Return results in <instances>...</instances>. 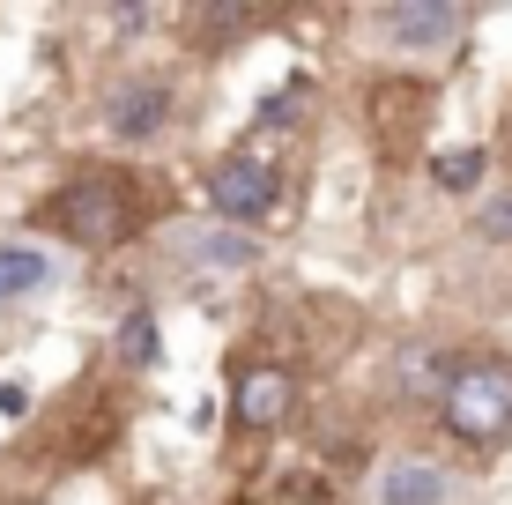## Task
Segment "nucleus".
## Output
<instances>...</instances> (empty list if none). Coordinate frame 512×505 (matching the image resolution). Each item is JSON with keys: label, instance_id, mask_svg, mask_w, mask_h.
Segmentation results:
<instances>
[{"label": "nucleus", "instance_id": "obj_10", "mask_svg": "<svg viewBox=\"0 0 512 505\" xmlns=\"http://www.w3.org/2000/svg\"><path fill=\"white\" fill-rule=\"evenodd\" d=\"M483 171H490L483 149H438V156H431V179L446 186V194H475V186H483Z\"/></svg>", "mask_w": 512, "mask_h": 505}, {"label": "nucleus", "instance_id": "obj_8", "mask_svg": "<svg viewBox=\"0 0 512 505\" xmlns=\"http://www.w3.org/2000/svg\"><path fill=\"white\" fill-rule=\"evenodd\" d=\"M52 283V260L38 246H0V305H23Z\"/></svg>", "mask_w": 512, "mask_h": 505}, {"label": "nucleus", "instance_id": "obj_4", "mask_svg": "<svg viewBox=\"0 0 512 505\" xmlns=\"http://www.w3.org/2000/svg\"><path fill=\"white\" fill-rule=\"evenodd\" d=\"M208 201H216L231 223H260L282 201V179H275L268 156H223V164L208 171Z\"/></svg>", "mask_w": 512, "mask_h": 505}, {"label": "nucleus", "instance_id": "obj_7", "mask_svg": "<svg viewBox=\"0 0 512 505\" xmlns=\"http://www.w3.org/2000/svg\"><path fill=\"white\" fill-rule=\"evenodd\" d=\"M379 505H446V468L431 461H394L379 483Z\"/></svg>", "mask_w": 512, "mask_h": 505}, {"label": "nucleus", "instance_id": "obj_3", "mask_svg": "<svg viewBox=\"0 0 512 505\" xmlns=\"http://www.w3.org/2000/svg\"><path fill=\"white\" fill-rule=\"evenodd\" d=\"M171 112H179V90H171L164 75H134V82H112V90H104V127H112V142H156V134L171 127Z\"/></svg>", "mask_w": 512, "mask_h": 505}, {"label": "nucleus", "instance_id": "obj_2", "mask_svg": "<svg viewBox=\"0 0 512 505\" xmlns=\"http://www.w3.org/2000/svg\"><path fill=\"white\" fill-rule=\"evenodd\" d=\"M438 424H446L461 446H498L512 431V364H498V357L461 364L453 387H446V402H438Z\"/></svg>", "mask_w": 512, "mask_h": 505}, {"label": "nucleus", "instance_id": "obj_5", "mask_svg": "<svg viewBox=\"0 0 512 505\" xmlns=\"http://www.w3.org/2000/svg\"><path fill=\"white\" fill-rule=\"evenodd\" d=\"M290 402H297V379L282 372V364L245 357L231 372V416H238V431H275L282 416H290Z\"/></svg>", "mask_w": 512, "mask_h": 505}, {"label": "nucleus", "instance_id": "obj_1", "mask_svg": "<svg viewBox=\"0 0 512 505\" xmlns=\"http://www.w3.org/2000/svg\"><path fill=\"white\" fill-rule=\"evenodd\" d=\"M45 223L67 238V246L104 253V246H127V238H134L141 201H134L127 179H112V171H90V179H67L60 194L45 201Z\"/></svg>", "mask_w": 512, "mask_h": 505}, {"label": "nucleus", "instance_id": "obj_11", "mask_svg": "<svg viewBox=\"0 0 512 505\" xmlns=\"http://www.w3.org/2000/svg\"><path fill=\"white\" fill-rule=\"evenodd\" d=\"M119 357H127V364H156V320H149V312H127V327H119Z\"/></svg>", "mask_w": 512, "mask_h": 505}, {"label": "nucleus", "instance_id": "obj_12", "mask_svg": "<svg viewBox=\"0 0 512 505\" xmlns=\"http://www.w3.org/2000/svg\"><path fill=\"white\" fill-rule=\"evenodd\" d=\"M475 231H483V238H498V246H512V194H498V201H490Z\"/></svg>", "mask_w": 512, "mask_h": 505}, {"label": "nucleus", "instance_id": "obj_9", "mask_svg": "<svg viewBox=\"0 0 512 505\" xmlns=\"http://www.w3.org/2000/svg\"><path fill=\"white\" fill-rule=\"evenodd\" d=\"M253 23H260V8H223V0H208V8H193V45L223 52V45H238Z\"/></svg>", "mask_w": 512, "mask_h": 505}, {"label": "nucleus", "instance_id": "obj_6", "mask_svg": "<svg viewBox=\"0 0 512 505\" xmlns=\"http://www.w3.org/2000/svg\"><path fill=\"white\" fill-rule=\"evenodd\" d=\"M379 30L401 52H438V45H453L468 30V15L446 8V0H409V8H379Z\"/></svg>", "mask_w": 512, "mask_h": 505}, {"label": "nucleus", "instance_id": "obj_13", "mask_svg": "<svg viewBox=\"0 0 512 505\" xmlns=\"http://www.w3.org/2000/svg\"><path fill=\"white\" fill-rule=\"evenodd\" d=\"M0 416H30V387H15V379H8V387H0Z\"/></svg>", "mask_w": 512, "mask_h": 505}]
</instances>
